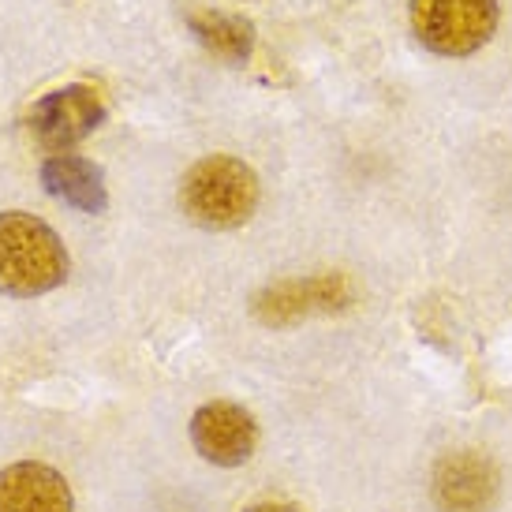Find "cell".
<instances>
[{"mask_svg":"<svg viewBox=\"0 0 512 512\" xmlns=\"http://www.w3.org/2000/svg\"><path fill=\"white\" fill-rule=\"evenodd\" d=\"M184 214L202 228H240L258 206V176L240 157H202L180 184Z\"/></svg>","mask_w":512,"mask_h":512,"instance_id":"7a4b0ae2","label":"cell"},{"mask_svg":"<svg viewBox=\"0 0 512 512\" xmlns=\"http://www.w3.org/2000/svg\"><path fill=\"white\" fill-rule=\"evenodd\" d=\"M356 299L344 273H314V277H296V281H277L266 292H258L251 311L262 326H292L311 314L344 311Z\"/></svg>","mask_w":512,"mask_h":512,"instance_id":"277c9868","label":"cell"},{"mask_svg":"<svg viewBox=\"0 0 512 512\" xmlns=\"http://www.w3.org/2000/svg\"><path fill=\"white\" fill-rule=\"evenodd\" d=\"M68 251L42 217L12 210L0 214V292L34 299L64 285Z\"/></svg>","mask_w":512,"mask_h":512,"instance_id":"6da1fadb","label":"cell"},{"mask_svg":"<svg viewBox=\"0 0 512 512\" xmlns=\"http://www.w3.org/2000/svg\"><path fill=\"white\" fill-rule=\"evenodd\" d=\"M191 441L202 460L217 468H240L255 453L258 427L247 408L232 400H214L191 415Z\"/></svg>","mask_w":512,"mask_h":512,"instance_id":"8992f818","label":"cell"},{"mask_svg":"<svg viewBox=\"0 0 512 512\" xmlns=\"http://www.w3.org/2000/svg\"><path fill=\"white\" fill-rule=\"evenodd\" d=\"M430 494L441 512H486L498 501V471L490 456L460 449L438 460Z\"/></svg>","mask_w":512,"mask_h":512,"instance_id":"52a82bcc","label":"cell"},{"mask_svg":"<svg viewBox=\"0 0 512 512\" xmlns=\"http://www.w3.org/2000/svg\"><path fill=\"white\" fill-rule=\"evenodd\" d=\"M184 23L195 34V42L225 64H247L255 53V23L243 19V15L214 12V8H187Z\"/></svg>","mask_w":512,"mask_h":512,"instance_id":"30bf717a","label":"cell"},{"mask_svg":"<svg viewBox=\"0 0 512 512\" xmlns=\"http://www.w3.org/2000/svg\"><path fill=\"white\" fill-rule=\"evenodd\" d=\"M247 512H299L296 505H285V501H266V505H251Z\"/></svg>","mask_w":512,"mask_h":512,"instance_id":"8fae6325","label":"cell"},{"mask_svg":"<svg viewBox=\"0 0 512 512\" xmlns=\"http://www.w3.org/2000/svg\"><path fill=\"white\" fill-rule=\"evenodd\" d=\"M0 512H72V486L49 464H12L0 471Z\"/></svg>","mask_w":512,"mask_h":512,"instance_id":"ba28073f","label":"cell"},{"mask_svg":"<svg viewBox=\"0 0 512 512\" xmlns=\"http://www.w3.org/2000/svg\"><path fill=\"white\" fill-rule=\"evenodd\" d=\"M412 27L438 57H471L498 30V0H412Z\"/></svg>","mask_w":512,"mask_h":512,"instance_id":"3957f363","label":"cell"},{"mask_svg":"<svg viewBox=\"0 0 512 512\" xmlns=\"http://www.w3.org/2000/svg\"><path fill=\"white\" fill-rule=\"evenodd\" d=\"M101 120H105V105L83 83L49 90L45 98L34 101V109L27 116L34 139L45 150H57V154H64L75 143H83L90 131L101 128Z\"/></svg>","mask_w":512,"mask_h":512,"instance_id":"5b68a950","label":"cell"},{"mask_svg":"<svg viewBox=\"0 0 512 512\" xmlns=\"http://www.w3.org/2000/svg\"><path fill=\"white\" fill-rule=\"evenodd\" d=\"M42 187L79 214H101L109 206L105 172L79 154H53L42 161Z\"/></svg>","mask_w":512,"mask_h":512,"instance_id":"9c48e42d","label":"cell"}]
</instances>
